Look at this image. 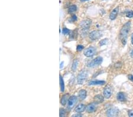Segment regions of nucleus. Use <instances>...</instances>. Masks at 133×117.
Instances as JSON below:
<instances>
[{"instance_id": "1", "label": "nucleus", "mask_w": 133, "mask_h": 117, "mask_svg": "<svg viewBox=\"0 0 133 117\" xmlns=\"http://www.w3.org/2000/svg\"><path fill=\"white\" fill-rule=\"evenodd\" d=\"M131 28V21L126 23L121 29L120 33V39L123 45H125L127 42L128 33Z\"/></svg>"}, {"instance_id": "2", "label": "nucleus", "mask_w": 133, "mask_h": 117, "mask_svg": "<svg viewBox=\"0 0 133 117\" xmlns=\"http://www.w3.org/2000/svg\"><path fill=\"white\" fill-rule=\"evenodd\" d=\"M88 72L85 70H83L80 72L77 76V82L78 84L82 85L88 78Z\"/></svg>"}, {"instance_id": "3", "label": "nucleus", "mask_w": 133, "mask_h": 117, "mask_svg": "<svg viewBox=\"0 0 133 117\" xmlns=\"http://www.w3.org/2000/svg\"><path fill=\"white\" fill-rule=\"evenodd\" d=\"M103 61V58L102 57H97L95 58H94V60H92V61L89 62L88 63V67H94L95 66H98V65H101Z\"/></svg>"}, {"instance_id": "4", "label": "nucleus", "mask_w": 133, "mask_h": 117, "mask_svg": "<svg viewBox=\"0 0 133 117\" xmlns=\"http://www.w3.org/2000/svg\"><path fill=\"white\" fill-rule=\"evenodd\" d=\"M78 102V98L76 96H72L70 97L67 101V108L71 109L74 107V105Z\"/></svg>"}, {"instance_id": "5", "label": "nucleus", "mask_w": 133, "mask_h": 117, "mask_svg": "<svg viewBox=\"0 0 133 117\" xmlns=\"http://www.w3.org/2000/svg\"><path fill=\"white\" fill-rule=\"evenodd\" d=\"M119 111L118 109L116 107H113L110 108L106 111V115L108 117H117L118 115Z\"/></svg>"}, {"instance_id": "6", "label": "nucleus", "mask_w": 133, "mask_h": 117, "mask_svg": "<svg viewBox=\"0 0 133 117\" xmlns=\"http://www.w3.org/2000/svg\"><path fill=\"white\" fill-rule=\"evenodd\" d=\"M96 53V49L94 47H89L84 50V55L86 57H90L94 56Z\"/></svg>"}, {"instance_id": "7", "label": "nucleus", "mask_w": 133, "mask_h": 117, "mask_svg": "<svg viewBox=\"0 0 133 117\" xmlns=\"http://www.w3.org/2000/svg\"><path fill=\"white\" fill-rule=\"evenodd\" d=\"M102 36V34L99 31L94 30L92 31L91 33L89 34V37L92 40H96L99 39Z\"/></svg>"}, {"instance_id": "8", "label": "nucleus", "mask_w": 133, "mask_h": 117, "mask_svg": "<svg viewBox=\"0 0 133 117\" xmlns=\"http://www.w3.org/2000/svg\"><path fill=\"white\" fill-rule=\"evenodd\" d=\"M91 23L92 21H90V20H85L81 21V23H80V26L82 29L86 30H88L89 28Z\"/></svg>"}, {"instance_id": "9", "label": "nucleus", "mask_w": 133, "mask_h": 117, "mask_svg": "<svg viewBox=\"0 0 133 117\" xmlns=\"http://www.w3.org/2000/svg\"><path fill=\"white\" fill-rule=\"evenodd\" d=\"M97 102H94V103H92V104H89V105L86 107V112H88V113L94 112V111H95L96 109H97Z\"/></svg>"}, {"instance_id": "10", "label": "nucleus", "mask_w": 133, "mask_h": 117, "mask_svg": "<svg viewBox=\"0 0 133 117\" xmlns=\"http://www.w3.org/2000/svg\"><path fill=\"white\" fill-rule=\"evenodd\" d=\"M112 95V90L110 86H107L104 89V97L106 99H109Z\"/></svg>"}, {"instance_id": "11", "label": "nucleus", "mask_w": 133, "mask_h": 117, "mask_svg": "<svg viewBox=\"0 0 133 117\" xmlns=\"http://www.w3.org/2000/svg\"><path fill=\"white\" fill-rule=\"evenodd\" d=\"M118 12H119L118 7H117V8H115V9H113L110 15V19H111V20H115V18H116V17H117Z\"/></svg>"}, {"instance_id": "12", "label": "nucleus", "mask_w": 133, "mask_h": 117, "mask_svg": "<svg viewBox=\"0 0 133 117\" xmlns=\"http://www.w3.org/2000/svg\"><path fill=\"white\" fill-rule=\"evenodd\" d=\"M106 83L104 81H97L93 80L88 82V85H103Z\"/></svg>"}, {"instance_id": "13", "label": "nucleus", "mask_w": 133, "mask_h": 117, "mask_svg": "<svg viewBox=\"0 0 133 117\" xmlns=\"http://www.w3.org/2000/svg\"><path fill=\"white\" fill-rule=\"evenodd\" d=\"M86 109V106L83 104H79L74 109V111L77 113H81L83 112Z\"/></svg>"}, {"instance_id": "14", "label": "nucleus", "mask_w": 133, "mask_h": 117, "mask_svg": "<svg viewBox=\"0 0 133 117\" xmlns=\"http://www.w3.org/2000/svg\"><path fill=\"white\" fill-rule=\"evenodd\" d=\"M117 98L119 101L124 102L126 100V95L124 92H119L117 94Z\"/></svg>"}, {"instance_id": "15", "label": "nucleus", "mask_w": 133, "mask_h": 117, "mask_svg": "<svg viewBox=\"0 0 133 117\" xmlns=\"http://www.w3.org/2000/svg\"><path fill=\"white\" fill-rule=\"evenodd\" d=\"M87 95V92L84 89H82L79 92V98L81 100H83L86 98Z\"/></svg>"}, {"instance_id": "16", "label": "nucleus", "mask_w": 133, "mask_h": 117, "mask_svg": "<svg viewBox=\"0 0 133 117\" xmlns=\"http://www.w3.org/2000/svg\"><path fill=\"white\" fill-rule=\"evenodd\" d=\"M69 94H65V95H63L62 97V99L61 101H60V102H61V104L62 105H65L66 104V103L68 101V99H69Z\"/></svg>"}, {"instance_id": "17", "label": "nucleus", "mask_w": 133, "mask_h": 117, "mask_svg": "<svg viewBox=\"0 0 133 117\" xmlns=\"http://www.w3.org/2000/svg\"><path fill=\"white\" fill-rule=\"evenodd\" d=\"M95 102H97V104L98 103H102L104 102V98L102 95H98L95 96Z\"/></svg>"}, {"instance_id": "18", "label": "nucleus", "mask_w": 133, "mask_h": 117, "mask_svg": "<svg viewBox=\"0 0 133 117\" xmlns=\"http://www.w3.org/2000/svg\"><path fill=\"white\" fill-rule=\"evenodd\" d=\"M60 90H61L62 92H63L65 90V83H64L63 79L61 75H60Z\"/></svg>"}, {"instance_id": "19", "label": "nucleus", "mask_w": 133, "mask_h": 117, "mask_svg": "<svg viewBox=\"0 0 133 117\" xmlns=\"http://www.w3.org/2000/svg\"><path fill=\"white\" fill-rule=\"evenodd\" d=\"M78 59H74L73 60V63H72V70L73 71H76V69H77L78 67Z\"/></svg>"}, {"instance_id": "20", "label": "nucleus", "mask_w": 133, "mask_h": 117, "mask_svg": "<svg viewBox=\"0 0 133 117\" xmlns=\"http://www.w3.org/2000/svg\"><path fill=\"white\" fill-rule=\"evenodd\" d=\"M76 10H77V7H76V5H70V6L69 7L68 11L69 13H73V12H75V11H76Z\"/></svg>"}, {"instance_id": "21", "label": "nucleus", "mask_w": 133, "mask_h": 117, "mask_svg": "<svg viewBox=\"0 0 133 117\" xmlns=\"http://www.w3.org/2000/svg\"><path fill=\"white\" fill-rule=\"evenodd\" d=\"M108 43V39H104L101 40V42H99V45H100V46H102L106 45Z\"/></svg>"}, {"instance_id": "22", "label": "nucleus", "mask_w": 133, "mask_h": 117, "mask_svg": "<svg viewBox=\"0 0 133 117\" xmlns=\"http://www.w3.org/2000/svg\"><path fill=\"white\" fill-rule=\"evenodd\" d=\"M66 114V112L65 109L63 108H60V117H65Z\"/></svg>"}, {"instance_id": "23", "label": "nucleus", "mask_w": 133, "mask_h": 117, "mask_svg": "<svg viewBox=\"0 0 133 117\" xmlns=\"http://www.w3.org/2000/svg\"><path fill=\"white\" fill-rule=\"evenodd\" d=\"M62 33L65 35H68L70 33V31L69 29H67V28H63L62 30Z\"/></svg>"}, {"instance_id": "24", "label": "nucleus", "mask_w": 133, "mask_h": 117, "mask_svg": "<svg viewBox=\"0 0 133 117\" xmlns=\"http://www.w3.org/2000/svg\"><path fill=\"white\" fill-rule=\"evenodd\" d=\"M126 17L128 18H133V11H129L126 12Z\"/></svg>"}, {"instance_id": "25", "label": "nucleus", "mask_w": 133, "mask_h": 117, "mask_svg": "<svg viewBox=\"0 0 133 117\" xmlns=\"http://www.w3.org/2000/svg\"><path fill=\"white\" fill-rule=\"evenodd\" d=\"M83 48H84V46H83L78 45L77 46V48H76V50H77V51H81L82 50H83Z\"/></svg>"}, {"instance_id": "26", "label": "nucleus", "mask_w": 133, "mask_h": 117, "mask_svg": "<svg viewBox=\"0 0 133 117\" xmlns=\"http://www.w3.org/2000/svg\"><path fill=\"white\" fill-rule=\"evenodd\" d=\"M77 19H78L77 16H75V15H73V16L72 17V20L73 21H76V20H77Z\"/></svg>"}, {"instance_id": "27", "label": "nucleus", "mask_w": 133, "mask_h": 117, "mask_svg": "<svg viewBox=\"0 0 133 117\" xmlns=\"http://www.w3.org/2000/svg\"><path fill=\"white\" fill-rule=\"evenodd\" d=\"M128 115L130 117H133V111H129L128 112Z\"/></svg>"}, {"instance_id": "28", "label": "nucleus", "mask_w": 133, "mask_h": 117, "mask_svg": "<svg viewBox=\"0 0 133 117\" xmlns=\"http://www.w3.org/2000/svg\"><path fill=\"white\" fill-rule=\"evenodd\" d=\"M72 117H82V115L81 114V113H76V114H74L72 115Z\"/></svg>"}, {"instance_id": "29", "label": "nucleus", "mask_w": 133, "mask_h": 117, "mask_svg": "<svg viewBox=\"0 0 133 117\" xmlns=\"http://www.w3.org/2000/svg\"><path fill=\"white\" fill-rule=\"evenodd\" d=\"M128 79H129L131 81L133 82V75H132V74H129V75L128 76Z\"/></svg>"}, {"instance_id": "30", "label": "nucleus", "mask_w": 133, "mask_h": 117, "mask_svg": "<svg viewBox=\"0 0 133 117\" xmlns=\"http://www.w3.org/2000/svg\"><path fill=\"white\" fill-rule=\"evenodd\" d=\"M63 64H64L63 62H62L60 63V69H62L63 67Z\"/></svg>"}, {"instance_id": "31", "label": "nucleus", "mask_w": 133, "mask_h": 117, "mask_svg": "<svg viewBox=\"0 0 133 117\" xmlns=\"http://www.w3.org/2000/svg\"><path fill=\"white\" fill-rule=\"evenodd\" d=\"M130 56H131V57H132V58H133V50H132L131 51V53H130Z\"/></svg>"}, {"instance_id": "32", "label": "nucleus", "mask_w": 133, "mask_h": 117, "mask_svg": "<svg viewBox=\"0 0 133 117\" xmlns=\"http://www.w3.org/2000/svg\"><path fill=\"white\" fill-rule=\"evenodd\" d=\"M131 42H132V44H133V33H132L131 34Z\"/></svg>"}, {"instance_id": "33", "label": "nucleus", "mask_w": 133, "mask_h": 117, "mask_svg": "<svg viewBox=\"0 0 133 117\" xmlns=\"http://www.w3.org/2000/svg\"><path fill=\"white\" fill-rule=\"evenodd\" d=\"M89 1V0H81V2H85V1Z\"/></svg>"}]
</instances>
